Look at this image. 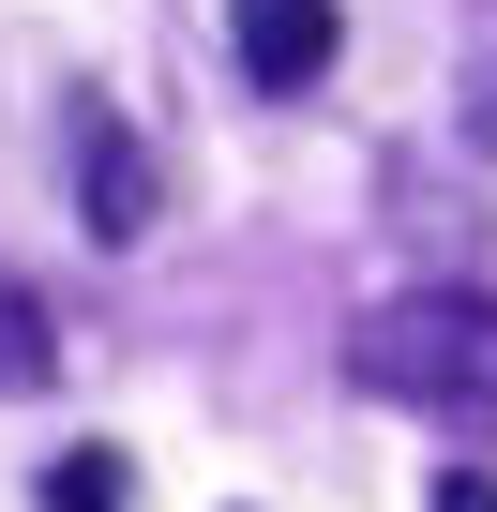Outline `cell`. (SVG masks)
Listing matches in <instances>:
<instances>
[{
	"label": "cell",
	"instance_id": "5",
	"mask_svg": "<svg viewBox=\"0 0 497 512\" xmlns=\"http://www.w3.org/2000/svg\"><path fill=\"white\" fill-rule=\"evenodd\" d=\"M46 512H136V452H61L46 467Z\"/></svg>",
	"mask_w": 497,
	"mask_h": 512
},
{
	"label": "cell",
	"instance_id": "2",
	"mask_svg": "<svg viewBox=\"0 0 497 512\" xmlns=\"http://www.w3.org/2000/svg\"><path fill=\"white\" fill-rule=\"evenodd\" d=\"M226 46H241V76L287 106V91H317V76H332V46H347V0H226Z\"/></svg>",
	"mask_w": 497,
	"mask_h": 512
},
{
	"label": "cell",
	"instance_id": "6",
	"mask_svg": "<svg viewBox=\"0 0 497 512\" xmlns=\"http://www.w3.org/2000/svg\"><path fill=\"white\" fill-rule=\"evenodd\" d=\"M467 136L497 151V0H482V91H467Z\"/></svg>",
	"mask_w": 497,
	"mask_h": 512
},
{
	"label": "cell",
	"instance_id": "7",
	"mask_svg": "<svg viewBox=\"0 0 497 512\" xmlns=\"http://www.w3.org/2000/svg\"><path fill=\"white\" fill-rule=\"evenodd\" d=\"M422 512H497V482H482V467H437V497H422Z\"/></svg>",
	"mask_w": 497,
	"mask_h": 512
},
{
	"label": "cell",
	"instance_id": "4",
	"mask_svg": "<svg viewBox=\"0 0 497 512\" xmlns=\"http://www.w3.org/2000/svg\"><path fill=\"white\" fill-rule=\"evenodd\" d=\"M46 377H61V317L31 287H0V392H46Z\"/></svg>",
	"mask_w": 497,
	"mask_h": 512
},
{
	"label": "cell",
	"instance_id": "1",
	"mask_svg": "<svg viewBox=\"0 0 497 512\" xmlns=\"http://www.w3.org/2000/svg\"><path fill=\"white\" fill-rule=\"evenodd\" d=\"M347 377L377 407H422L452 437H497V302L482 287H392L362 332H347Z\"/></svg>",
	"mask_w": 497,
	"mask_h": 512
},
{
	"label": "cell",
	"instance_id": "3",
	"mask_svg": "<svg viewBox=\"0 0 497 512\" xmlns=\"http://www.w3.org/2000/svg\"><path fill=\"white\" fill-rule=\"evenodd\" d=\"M151 151H136V121H106V106H76V226L91 241H136L151 226Z\"/></svg>",
	"mask_w": 497,
	"mask_h": 512
}]
</instances>
